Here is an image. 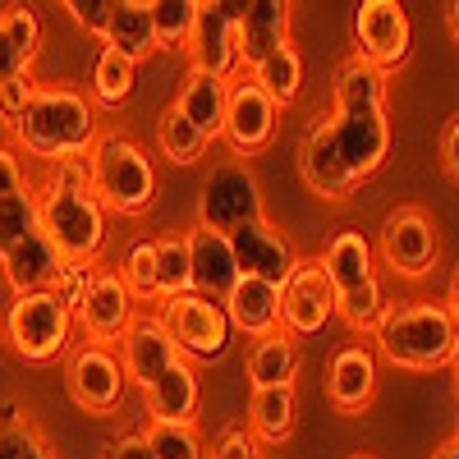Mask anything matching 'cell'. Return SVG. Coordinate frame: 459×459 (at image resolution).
<instances>
[{"mask_svg": "<svg viewBox=\"0 0 459 459\" xmlns=\"http://www.w3.org/2000/svg\"><path fill=\"white\" fill-rule=\"evenodd\" d=\"M326 400L335 404V413H368V404L377 400V354L368 344H340L326 368Z\"/></svg>", "mask_w": 459, "mask_h": 459, "instance_id": "ffe728a7", "label": "cell"}, {"mask_svg": "<svg viewBox=\"0 0 459 459\" xmlns=\"http://www.w3.org/2000/svg\"><path fill=\"white\" fill-rule=\"evenodd\" d=\"M221 308H225L230 326L244 331V335H253V340L281 331V290H276V285H266V281L239 276Z\"/></svg>", "mask_w": 459, "mask_h": 459, "instance_id": "d4e9b609", "label": "cell"}, {"mask_svg": "<svg viewBox=\"0 0 459 459\" xmlns=\"http://www.w3.org/2000/svg\"><path fill=\"white\" fill-rule=\"evenodd\" d=\"M115 272H120V281L129 285L134 303L157 299V239H134L125 248V262L115 266Z\"/></svg>", "mask_w": 459, "mask_h": 459, "instance_id": "8d00e7d4", "label": "cell"}, {"mask_svg": "<svg viewBox=\"0 0 459 459\" xmlns=\"http://www.w3.org/2000/svg\"><path fill=\"white\" fill-rule=\"evenodd\" d=\"M134 322V294L129 285L120 281V272L115 266H97L83 299H79V308H74V326H83V335L92 344H120V335L129 331Z\"/></svg>", "mask_w": 459, "mask_h": 459, "instance_id": "8fae6325", "label": "cell"}, {"mask_svg": "<svg viewBox=\"0 0 459 459\" xmlns=\"http://www.w3.org/2000/svg\"><path fill=\"white\" fill-rule=\"evenodd\" d=\"M134 88H138V65L129 56H120V51L101 47L97 60H92V101L115 110V106H125L134 97Z\"/></svg>", "mask_w": 459, "mask_h": 459, "instance_id": "1f68e13d", "label": "cell"}, {"mask_svg": "<svg viewBox=\"0 0 459 459\" xmlns=\"http://www.w3.org/2000/svg\"><path fill=\"white\" fill-rule=\"evenodd\" d=\"M147 395V413L152 423H170V428H194L198 423V409H203V386H198V372L188 359H179L175 368H166Z\"/></svg>", "mask_w": 459, "mask_h": 459, "instance_id": "cb8c5ba5", "label": "cell"}, {"mask_svg": "<svg viewBox=\"0 0 459 459\" xmlns=\"http://www.w3.org/2000/svg\"><path fill=\"white\" fill-rule=\"evenodd\" d=\"M317 262L331 276L335 313L350 322V331L354 335H377V326L391 313V299H386V290H381V281L372 272V244L363 239V230H340Z\"/></svg>", "mask_w": 459, "mask_h": 459, "instance_id": "277c9868", "label": "cell"}, {"mask_svg": "<svg viewBox=\"0 0 459 459\" xmlns=\"http://www.w3.org/2000/svg\"><path fill=\"white\" fill-rule=\"evenodd\" d=\"M350 459H372V455H350Z\"/></svg>", "mask_w": 459, "mask_h": 459, "instance_id": "f5cc1de1", "label": "cell"}, {"mask_svg": "<svg viewBox=\"0 0 459 459\" xmlns=\"http://www.w3.org/2000/svg\"><path fill=\"white\" fill-rule=\"evenodd\" d=\"M115 354H120V368H125V377L134 381L138 391H147L166 368L179 363L175 335H170V326L157 313H134L129 331L120 335V344H115Z\"/></svg>", "mask_w": 459, "mask_h": 459, "instance_id": "e0dca14e", "label": "cell"}, {"mask_svg": "<svg viewBox=\"0 0 459 459\" xmlns=\"http://www.w3.org/2000/svg\"><path fill=\"white\" fill-rule=\"evenodd\" d=\"M432 459H459V437H450V441H441V446L432 450Z\"/></svg>", "mask_w": 459, "mask_h": 459, "instance_id": "681fc988", "label": "cell"}, {"mask_svg": "<svg viewBox=\"0 0 459 459\" xmlns=\"http://www.w3.org/2000/svg\"><path fill=\"white\" fill-rule=\"evenodd\" d=\"M450 386H455V400H459V344H455V354H450Z\"/></svg>", "mask_w": 459, "mask_h": 459, "instance_id": "816d5d0a", "label": "cell"}, {"mask_svg": "<svg viewBox=\"0 0 459 459\" xmlns=\"http://www.w3.org/2000/svg\"><path fill=\"white\" fill-rule=\"evenodd\" d=\"M92 272H97L92 262H65V266H60V276H56L51 294H56V303H65V308H69V317H74V308H79V299H83Z\"/></svg>", "mask_w": 459, "mask_h": 459, "instance_id": "b9f144b4", "label": "cell"}, {"mask_svg": "<svg viewBox=\"0 0 459 459\" xmlns=\"http://www.w3.org/2000/svg\"><path fill=\"white\" fill-rule=\"evenodd\" d=\"M459 344V326L446 313L441 299H413L386 313L377 326V354L404 368V372H437L450 368V354Z\"/></svg>", "mask_w": 459, "mask_h": 459, "instance_id": "3957f363", "label": "cell"}, {"mask_svg": "<svg viewBox=\"0 0 459 459\" xmlns=\"http://www.w3.org/2000/svg\"><path fill=\"white\" fill-rule=\"evenodd\" d=\"M0 459H56L47 437L14 400L0 404Z\"/></svg>", "mask_w": 459, "mask_h": 459, "instance_id": "836d02e7", "label": "cell"}, {"mask_svg": "<svg viewBox=\"0 0 459 459\" xmlns=\"http://www.w3.org/2000/svg\"><path fill=\"white\" fill-rule=\"evenodd\" d=\"M106 459H152V446H147V437L143 432H125L120 441L110 446V455Z\"/></svg>", "mask_w": 459, "mask_h": 459, "instance_id": "bcb514c9", "label": "cell"}, {"mask_svg": "<svg viewBox=\"0 0 459 459\" xmlns=\"http://www.w3.org/2000/svg\"><path fill=\"white\" fill-rule=\"evenodd\" d=\"M299 170H303V184H308L317 198H326V203H344V198L359 188V179L344 170L340 152H335L331 120L308 125V134H303V147H299Z\"/></svg>", "mask_w": 459, "mask_h": 459, "instance_id": "44dd1931", "label": "cell"}, {"mask_svg": "<svg viewBox=\"0 0 459 459\" xmlns=\"http://www.w3.org/2000/svg\"><path fill=\"white\" fill-rule=\"evenodd\" d=\"M125 391H129V377L110 344H79L69 354V395L88 413H115L125 404Z\"/></svg>", "mask_w": 459, "mask_h": 459, "instance_id": "7c38bea8", "label": "cell"}, {"mask_svg": "<svg viewBox=\"0 0 459 459\" xmlns=\"http://www.w3.org/2000/svg\"><path fill=\"white\" fill-rule=\"evenodd\" d=\"M37 92H42V83H37L32 69H28V74H14V79H5V83H0V120L14 129V125L23 120V110L32 106Z\"/></svg>", "mask_w": 459, "mask_h": 459, "instance_id": "60d3db41", "label": "cell"}, {"mask_svg": "<svg viewBox=\"0 0 459 459\" xmlns=\"http://www.w3.org/2000/svg\"><path fill=\"white\" fill-rule=\"evenodd\" d=\"M253 391H272V386H294L299 377V340L285 335V331H272L262 335L253 350H248V363H244Z\"/></svg>", "mask_w": 459, "mask_h": 459, "instance_id": "83f0119b", "label": "cell"}, {"mask_svg": "<svg viewBox=\"0 0 459 459\" xmlns=\"http://www.w3.org/2000/svg\"><path fill=\"white\" fill-rule=\"evenodd\" d=\"M331 120V138L344 170H350L359 184L368 175H377L391 157V120L386 110H359V115H326Z\"/></svg>", "mask_w": 459, "mask_h": 459, "instance_id": "5bb4252c", "label": "cell"}, {"mask_svg": "<svg viewBox=\"0 0 459 459\" xmlns=\"http://www.w3.org/2000/svg\"><path fill=\"white\" fill-rule=\"evenodd\" d=\"M88 175L101 207L120 216H143L157 203V166L129 134H97L88 152Z\"/></svg>", "mask_w": 459, "mask_h": 459, "instance_id": "5b68a950", "label": "cell"}, {"mask_svg": "<svg viewBox=\"0 0 459 459\" xmlns=\"http://www.w3.org/2000/svg\"><path fill=\"white\" fill-rule=\"evenodd\" d=\"M152 459H207V446L198 428H170V423H147L143 428Z\"/></svg>", "mask_w": 459, "mask_h": 459, "instance_id": "f35d334b", "label": "cell"}, {"mask_svg": "<svg viewBox=\"0 0 459 459\" xmlns=\"http://www.w3.org/2000/svg\"><path fill=\"white\" fill-rule=\"evenodd\" d=\"M147 14H152L157 47H184L198 19V0H147Z\"/></svg>", "mask_w": 459, "mask_h": 459, "instance_id": "74e56055", "label": "cell"}, {"mask_svg": "<svg viewBox=\"0 0 459 459\" xmlns=\"http://www.w3.org/2000/svg\"><path fill=\"white\" fill-rule=\"evenodd\" d=\"M37 51H42V19L28 5H10L0 14V83L28 74Z\"/></svg>", "mask_w": 459, "mask_h": 459, "instance_id": "484cf974", "label": "cell"}, {"mask_svg": "<svg viewBox=\"0 0 459 459\" xmlns=\"http://www.w3.org/2000/svg\"><path fill=\"white\" fill-rule=\"evenodd\" d=\"M225 101H230V83L188 69V79H184V88H179V97H175V110L212 143V138H221V129H225Z\"/></svg>", "mask_w": 459, "mask_h": 459, "instance_id": "4316f807", "label": "cell"}, {"mask_svg": "<svg viewBox=\"0 0 459 459\" xmlns=\"http://www.w3.org/2000/svg\"><path fill=\"white\" fill-rule=\"evenodd\" d=\"M19 188H28V179H23V166H19V157L0 143V198H10V194H19Z\"/></svg>", "mask_w": 459, "mask_h": 459, "instance_id": "f6af8a7d", "label": "cell"}, {"mask_svg": "<svg viewBox=\"0 0 459 459\" xmlns=\"http://www.w3.org/2000/svg\"><path fill=\"white\" fill-rule=\"evenodd\" d=\"M207 459H262V446L248 428H225L216 446L207 450Z\"/></svg>", "mask_w": 459, "mask_h": 459, "instance_id": "7bdbcfd3", "label": "cell"}, {"mask_svg": "<svg viewBox=\"0 0 459 459\" xmlns=\"http://www.w3.org/2000/svg\"><path fill=\"white\" fill-rule=\"evenodd\" d=\"M230 248H235V266H239V276H253V281H266V285H285L290 281V272H294V262H299V253H294V244H290V235H281V230L272 225V221H253V225H244V230H235L230 235Z\"/></svg>", "mask_w": 459, "mask_h": 459, "instance_id": "d6986e66", "label": "cell"}, {"mask_svg": "<svg viewBox=\"0 0 459 459\" xmlns=\"http://www.w3.org/2000/svg\"><path fill=\"white\" fill-rule=\"evenodd\" d=\"M32 194H37V225L60 248L65 262H97L106 253V207L92 194L88 157L60 161L51 179H42Z\"/></svg>", "mask_w": 459, "mask_h": 459, "instance_id": "6da1fadb", "label": "cell"}, {"mask_svg": "<svg viewBox=\"0 0 459 459\" xmlns=\"http://www.w3.org/2000/svg\"><path fill=\"white\" fill-rule=\"evenodd\" d=\"M248 79L276 101V110L281 106H294L299 101V92H303V56L294 51V47H281V51H272L266 56Z\"/></svg>", "mask_w": 459, "mask_h": 459, "instance_id": "d6a6232c", "label": "cell"}, {"mask_svg": "<svg viewBox=\"0 0 459 459\" xmlns=\"http://www.w3.org/2000/svg\"><path fill=\"white\" fill-rule=\"evenodd\" d=\"M262 221V188L248 166L239 161H221L203 179L198 194V225L216 230V235H235V230Z\"/></svg>", "mask_w": 459, "mask_h": 459, "instance_id": "ba28073f", "label": "cell"}, {"mask_svg": "<svg viewBox=\"0 0 459 459\" xmlns=\"http://www.w3.org/2000/svg\"><path fill=\"white\" fill-rule=\"evenodd\" d=\"M106 47L129 56L134 65H143L152 51H157V32H152L147 0H115L110 23H106Z\"/></svg>", "mask_w": 459, "mask_h": 459, "instance_id": "4dcf8cb0", "label": "cell"}, {"mask_svg": "<svg viewBox=\"0 0 459 459\" xmlns=\"http://www.w3.org/2000/svg\"><path fill=\"white\" fill-rule=\"evenodd\" d=\"M110 10H115V0H65V14L83 32H92V37H106Z\"/></svg>", "mask_w": 459, "mask_h": 459, "instance_id": "ee69618b", "label": "cell"}, {"mask_svg": "<svg viewBox=\"0 0 459 459\" xmlns=\"http://www.w3.org/2000/svg\"><path fill=\"white\" fill-rule=\"evenodd\" d=\"M354 42H359V60H368L372 69L391 74L409 60V14L400 0H363L354 14Z\"/></svg>", "mask_w": 459, "mask_h": 459, "instance_id": "4fadbf2b", "label": "cell"}, {"mask_svg": "<svg viewBox=\"0 0 459 459\" xmlns=\"http://www.w3.org/2000/svg\"><path fill=\"white\" fill-rule=\"evenodd\" d=\"M359 110H386V74L368 60L350 56L335 69V110L331 115H359Z\"/></svg>", "mask_w": 459, "mask_h": 459, "instance_id": "f546056e", "label": "cell"}, {"mask_svg": "<svg viewBox=\"0 0 459 459\" xmlns=\"http://www.w3.org/2000/svg\"><path fill=\"white\" fill-rule=\"evenodd\" d=\"M455 437H459V428H455Z\"/></svg>", "mask_w": 459, "mask_h": 459, "instance_id": "db71d44e", "label": "cell"}, {"mask_svg": "<svg viewBox=\"0 0 459 459\" xmlns=\"http://www.w3.org/2000/svg\"><path fill=\"white\" fill-rule=\"evenodd\" d=\"M377 253H381V262L391 266V276H400V281L432 276L437 257H441L437 221L423 207H395L377 230Z\"/></svg>", "mask_w": 459, "mask_h": 459, "instance_id": "52a82bcc", "label": "cell"}, {"mask_svg": "<svg viewBox=\"0 0 459 459\" xmlns=\"http://www.w3.org/2000/svg\"><path fill=\"white\" fill-rule=\"evenodd\" d=\"M335 317V290L317 257H299L290 281L281 285V331L294 340L322 335Z\"/></svg>", "mask_w": 459, "mask_h": 459, "instance_id": "30bf717a", "label": "cell"}, {"mask_svg": "<svg viewBox=\"0 0 459 459\" xmlns=\"http://www.w3.org/2000/svg\"><path fill=\"white\" fill-rule=\"evenodd\" d=\"M441 303H446V313H450V317H455V326H459V266H455L450 290H446V299H441Z\"/></svg>", "mask_w": 459, "mask_h": 459, "instance_id": "c3c4849f", "label": "cell"}, {"mask_svg": "<svg viewBox=\"0 0 459 459\" xmlns=\"http://www.w3.org/2000/svg\"><path fill=\"white\" fill-rule=\"evenodd\" d=\"M170 335H175V350L179 359L188 363H212L230 350V335H235V326H230L225 308L203 294H184V299H166L161 313H157Z\"/></svg>", "mask_w": 459, "mask_h": 459, "instance_id": "9c48e42d", "label": "cell"}, {"mask_svg": "<svg viewBox=\"0 0 459 459\" xmlns=\"http://www.w3.org/2000/svg\"><path fill=\"white\" fill-rule=\"evenodd\" d=\"M194 294V266H188V239L184 230L157 239V299H184Z\"/></svg>", "mask_w": 459, "mask_h": 459, "instance_id": "e575fe53", "label": "cell"}, {"mask_svg": "<svg viewBox=\"0 0 459 459\" xmlns=\"http://www.w3.org/2000/svg\"><path fill=\"white\" fill-rule=\"evenodd\" d=\"M290 10L285 0H248V5H235L225 0V14L235 19V51H239V69H257L272 51L290 47Z\"/></svg>", "mask_w": 459, "mask_h": 459, "instance_id": "ac0fdd59", "label": "cell"}, {"mask_svg": "<svg viewBox=\"0 0 459 459\" xmlns=\"http://www.w3.org/2000/svg\"><path fill=\"white\" fill-rule=\"evenodd\" d=\"M32 230H37V194L32 188H19V194L0 198V253H10Z\"/></svg>", "mask_w": 459, "mask_h": 459, "instance_id": "ab89813d", "label": "cell"}, {"mask_svg": "<svg viewBox=\"0 0 459 459\" xmlns=\"http://www.w3.org/2000/svg\"><path fill=\"white\" fill-rule=\"evenodd\" d=\"M5 335L19 359L56 363L74 344V317L65 303H56V294H19V299H10Z\"/></svg>", "mask_w": 459, "mask_h": 459, "instance_id": "8992f818", "label": "cell"}, {"mask_svg": "<svg viewBox=\"0 0 459 459\" xmlns=\"http://www.w3.org/2000/svg\"><path fill=\"white\" fill-rule=\"evenodd\" d=\"M60 266H65V257L42 235V225H37L28 239H19L10 253H0V276H5V285L14 290V299L19 294H51Z\"/></svg>", "mask_w": 459, "mask_h": 459, "instance_id": "603a6c76", "label": "cell"}, {"mask_svg": "<svg viewBox=\"0 0 459 459\" xmlns=\"http://www.w3.org/2000/svg\"><path fill=\"white\" fill-rule=\"evenodd\" d=\"M446 28H450V37L459 42V0H450V5H446Z\"/></svg>", "mask_w": 459, "mask_h": 459, "instance_id": "f907efd6", "label": "cell"}, {"mask_svg": "<svg viewBox=\"0 0 459 459\" xmlns=\"http://www.w3.org/2000/svg\"><path fill=\"white\" fill-rule=\"evenodd\" d=\"M184 239H188V266H194V294H203L212 303H225L230 290H235V281H239L230 235H216V230H203V225H188Z\"/></svg>", "mask_w": 459, "mask_h": 459, "instance_id": "7402d4cb", "label": "cell"}, {"mask_svg": "<svg viewBox=\"0 0 459 459\" xmlns=\"http://www.w3.org/2000/svg\"><path fill=\"white\" fill-rule=\"evenodd\" d=\"M276 129H281V110H276V101L266 97L253 79H244V83H230V101H225V143L239 152V157H257V152H266L272 147V138H276Z\"/></svg>", "mask_w": 459, "mask_h": 459, "instance_id": "2e32d148", "label": "cell"}, {"mask_svg": "<svg viewBox=\"0 0 459 459\" xmlns=\"http://www.w3.org/2000/svg\"><path fill=\"white\" fill-rule=\"evenodd\" d=\"M299 423V395L294 386H272V391H253L248 395V432L257 446H281L294 437Z\"/></svg>", "mask_w": 459, "mask_h": 459, "instance_id": "f1b7e54d", "label": "cell"}, {"mask_svg": "<svg viewBox=\"0 0 459 459\" xmlns=\"http://www.w3.org/2000/svg\"><path fill=\"white\" fill-rule=\"evenodd\" d=\"M157 147H161V157H170L175 166H194V161H203L207 138L188 125L175 106H166L161 120H157Z\"/></svg>", "mask_w": 459, "mask_h": 459, "instance_id": "d590c367", "label": "cell"}, {"mask_svg": "<svg viewBox=\"0 0 459 459\" xmlns=\"http://www.w3.org/2000/svg\"><path fill=\"white\" fill-rule=\"evenodd\" d=\"M14 143L28 157H42L51 166L88 157L97 143V115L92 101L74 88H42L14 125Z\"/></svg>", "mask_w": 459, "mask_h": 459, "instance_id": "7a4b0ae2", "label": "cell"}, {"mask_svg": "<svg viewBox=\"0 0 459 459\" xmlns=\"http://www.w3.org/2000/svg\"><path fill=\"white\" fill-rule=\"evenodd\" d=\"M188 69L207 74V79L230 83L239 74V51H235V19L225 14V0H198V19L188 32Z\"/></svg>", "mask_w": 459, "mask_h": 459, "instance_id": "9a60e30c", "label": "cell"}, {"mask_svg": "<svg viewBox=\"0 0 459 459\" xmlns=\"http://www.w3.org/2000/svg\"><path fill=\"white\" fill-rule=\"evenodd\" d=\"M441 166L450 170V179H459V115L446 125V134H441Z\"/></svg>", "mask_w": 459, "mask_h": 459, "instance_id": "7dc6e473", "label": "cell"}]
</instances>
